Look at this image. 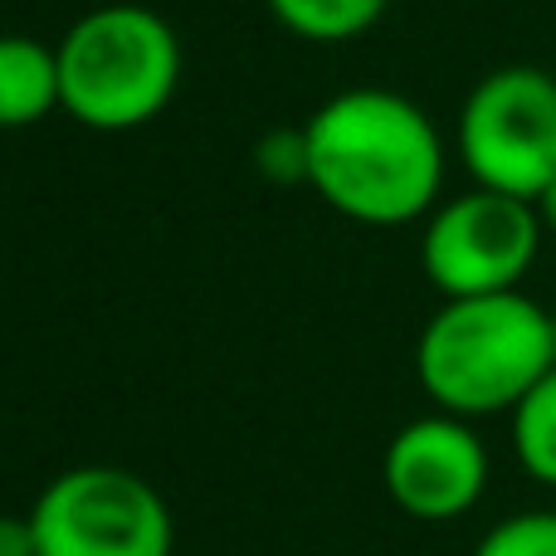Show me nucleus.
Returning a JSON list of instances; mask_svg holds the SVG:
<instances>
[{
  "mask_svg": "<svg viewBox=\"0 0 556 556\" xmlns=\"http://www.w3.org/2000/svg\"><path fill=\"white\" fill-rule=\"evenodd\" d=\"M459 156L483 191L538 201L556 181V78L508 64L473 84L459 113Z\"/></svg>",
  "mask_w": 556,
  "mask_h": 556,
  "instance_id": "obj_4",
  "label": "nucleus"
},
{
  "mask_svg": "<svg viewBox=\"0 0 556 556\" xmlns=\"http://www.w3.org/2000/svg\"><path fill=\"white\" fill-rule=\"evenodd\" d=\"M274 20L313 45L356 39L386 15V0H269Z\"/></svg>",
  "mask_w": 556,
  "mask_h": 556,
  "instance_id": "obj_9",
  "label": "nucleus"
},
{
  "mask_svg": "<svg viewBox=\"0 0 556 556\" xmlns=\"http://www.w3.org/2000/svg\"><path fill=\"white\" fill-rule=\"evenodd\" d=\"M532 205H538V220H542V230H547V235H556V181H552L547 191H542V195H538V201H532Z\"/></svg>",
  "mask_w": 556,
  "mask_h": 556,
  "instance_id": "obj_14",
  "label": "nucleus"
},
{
  "mask_svg": "<svg viewBox=\"0 0 556 556\" xmlns=\"http://www.w3.org/2000/svg\"><path fill=\"white\" fill-rule=\"evenodd\" d=\"M381 479L401 513L420 522H454L489 489V450L459 415H420L386 444Z\"/></svg>",
  "mask_w": 556,
  "mask_h": 556,
  "instance_id": "obj_7",
  "label": "nucleus"
},
{
  "mask_svg": "<svg viewBox=\"0 0 556 556\" xmlns=\"http://www.w3.org/2000/svg\"><path fill=\"white\" fill-rule=\"evenodd\" d=\"M552 313L528 293L444 298L415 342V376L444 415L518 410V401L552 371Z\"/></svg>",
  "mask_w": 556,
  "mask_h": 556,
  "instance_id": "obj_2",
  "label": "nucleus"
},
{
  "mask_svg": "<svg viewBox=\"0 0 556 556\" xmlns=\"http://www.w3.org/2000/svg\"><path fill=\"white\" fill-rule=\"evenodd\" d=\"M542 244L538 205L503 191H473L444 201L425 220L420 264L444 298L513 293L528 278Z\"/></svg>",
  "mask_w": 556,
  "mask_h": 556,
  "instance_id": "obj_6",
  "label": "nucleus"
},
{
  "mask_svg": "<svg viewBox=\"0 0 556 556\" xmlns=\"http://www.w3.org/2000/svg\"><path fill=\"white\" fill-rule=\"evenodd\" d=\"M473 556H556V508L513 513L479 538Z\"/></svg>",
  "mask_w": 556,
  "mask_h": 556,
  "instance_id": "obj_11",
  "label": "nucleus"
},
{
  "mask_svg": "<svg viewBox=\"0 0 556 556\" xmlns=\"http://www.w3.org/2000/svg\"><path fill=\"white\" fill-rule=\"evenodd\" d=\"M54 108H64L59 49L29 35H0V127H29Z\"/></svg>",
  "mask_w": 556,
  "mask_h": 556,
  "instance_id": "obj_8",
  "label": "nucleus"
},
{
  "mask_svg": "<svg viewBox=\"0 0 556 556\" xmlns=\"http://www.w3.org/2000/svg\"><path fill=\"white\" fill-rule=\"evenodd\" d=\"M254 166H260L269 181L278 186H293V181H307V137L303 127H278L269 132L260 147H254Z\"/></svg>",
  "mask_w": 556,
  "mask_h": 556,
  "instance_id": "obj_12",
  "label": "nucleus"
},
{
  "mask_svg": "<svg viewBox=\"0 0 556 556\" xmlns=\"http://www.w3.org/2000/svg\"><path fill=\"white\" fill-rule=\"evenodd\" d=\"M181 84V39L147 5H103L59 45L64 113L93 132L152 123Z\"/></svg>",
  "mask_w": 556,
  "mask_h": 556,
  "instance_id": "obj_3",
  "label": "nucleus"
},
{
  "mask_svg": "<svg viewBox=\"0 0 556 556\" xmlns=\"http://www.w3.org/2000/svg\"><path fill=\"white\" fill-rule=\"evenodd\" d=\"M0 556H39L35 522L15 518V513H0Z\"/></svg>",
  "mask_w": 556,
  "mask_h": 556,
  "instance_id": "obj_13",
  "label": "nucleus"
},
{
  "mask_svg": "<svg viewBox=\"0 0 556 556\" xmlns=\"http://www.w3.org/2000/svg\"><path fill=\"white\" fill-rule=\"evenodd\" d=\"M307 186L356 225H410L440 201L444 142L420 103L391 88H346L303 127Z\"/></svg>",
  "mask_w": 556,
  "mask_h": 556,
  "instance_id": "obj_1",
  "label": "nucleus"
},
{
  "mask_svg": "<svg viewBox=\"0 0 556 556\" xmlns=\"http://www.w3.org/2000/svg\"><path fill=\"white\" fill-rule=\"evenodd\" d=\"M513 454L542 489H556V366L513 410Z\"/></svg>",
  "mask_w": 556,
  "mask_h": 556,
  "instance_id": "obj_10",
  "label": "nucleus"
},
{
  "mask_svg": "<svg viewBox=\"0 0 556 556\" xmlns=\"http://www.w3.org/2000/svg\"><path fill=\"white\" fill-rule=\"evenodd\" d=\"M29 522L39 556H172L176 547L166 498L142 473L113 464H84L49 479Z\"/></svg>",
  "mask_w": 556,
  "mask_h": 556,
  "instance_id": "obj_5",
  "label": "nucleus"
},
{
  "mask_svg": "<svg viewBox=\"0 0 556 556\" xmlns=\"http://www.w3.org/2000/svg\"><path fill=\"white\" fill-rule=\"evenodd\" d=\"M552 362H556V313H552Z\"/></svg>",
  "mask_w": 556,
  "mask_h": 556,
  "instance_id": "obj_15",
  "label": "nucleus"
}]
</instances>
